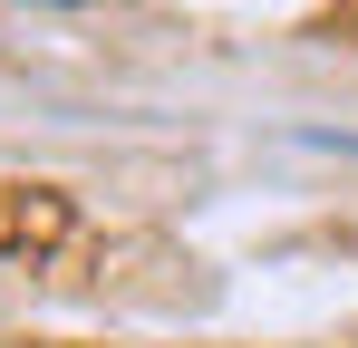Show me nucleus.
Wrapping results in <instances>:
<instances>
[]
</instances>
